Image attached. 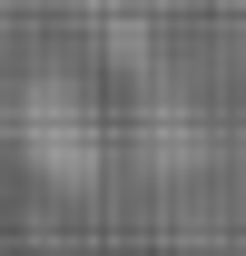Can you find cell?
I'll return each mask as SVG.
<instances>
[{
  "instance_id": "2",
  "label": "cell",
  "mask_w": 246,
  "mask_h": 256,
  "mask_svg": "<svg viewBox=\"0 0 246 256\" xmlns=\"http://www.w3.org/2000/svg\"><path fill=\"white\" fill-rule=\"evenodd\" d=\"M236 256H246V246H236Z\"/></svg>"
},
{
  "instance_id": "1",
  "label": "cell",
  "mask_w": 246,
  "mask_h": 256,
  "mask_svg": "<svg viewBox=\"0 0 246 256\" xmlns=\"http://www.w3.org/2000/svg\"><path fill=\"white\" fill-rule=\"evenodd\" d=\"M236 10H246V0H236Z\"/></svg>"
}]
</instances>
